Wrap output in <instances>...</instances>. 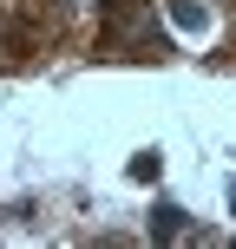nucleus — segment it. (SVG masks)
<instances>
[{
  "label": "nucleus",
  "mask_w": 236,
  "mask_h": 249,
  "mask_svg": "<svg viewBox=\"0 0 236 249\" xmlns=\"http://www.w3.org/2000/svg\"><path fill=\"white\" fill-rule=\"evenodd\" d=\"M230 203H236V184H230Z\"/></svg>",
  "instance_id": "nucleus-4"
},
{
  "label": "nucleus",
  "mask_w": 236,
  "mask_h": 249,
  "mask_svg": "<svg viewBox=\"0 0 236 249\" xmlns=\"http://www.w3.org/2000/svg\"><path fill=\"white\" fill-rule=\"evenodd\" d=\"M158 171H164V158H158V151H138V158H131V184H151Z\"/></svg>",
  "instance_id": "nucleus-3"
},
{
  "label": "nucleus",
  "mask_w": 236,
  "mask_h": 249,
  "mask_svg": "<svg viewBox=\"0 0 236 249\" xmlns=\"http://www.w3.org/2000/svg\"><path fill=\"white\" fill-rule=\"evenodd\" d=\"M184 230H190L184 203H151V243H177Z\"/></svg>",
  "instance_id": "nucleus-1"
},
{
  "label": "nucleus",
  "mask_w": 236,
  "mask_h": 249,
  "mask_svg": "<svg viewBox=\"0 0 236 249\" xmlns=\"http://www.w3.org/2000/svg\"><path fill=\"white\" fill-rule=\"evenodd\" d=\"M171 20L184 26V33H203V26H210V13H203V0H171Z\"/></svg>",
  "instance_id": "nucleus-2"
}]
</instances>
